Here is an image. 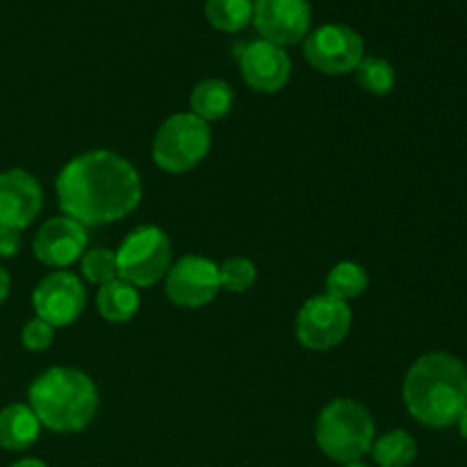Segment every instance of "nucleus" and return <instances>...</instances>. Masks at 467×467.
Instances as JSON below:
<instances>
[{"label":"nucleus","instance_id":"obj_21","mask_svg":"<svg viewBox=\"0 0 467 467\" xmlns=\"http://www.w3.org/2000/svg\"><path fill=\"white\" fill-rule=\"evenodd\" d=\"M354 73L360 89H365L368 94L388 96L392 89H395L397 73H395V67H392L386 57H377V55L363 57V62L356 67Z\"/></svg>","mask_w":467,"mask_h":467},{"label":"nucleus","instance_id":"obj_8","mask_svg":"<svg viewBox=\"0 0 467 467\" xmlns=\"http://www.w3.org/2000/svg\"><path fill=\"white\" fill-rule=\"evenodd\" d=\"M351 328V308L347 301L319 295L306 301L296 315V340L313 351H328L340 345Z\"/></svg>","mask_w":467,"mask_h":467},{"label":"nucleus","instance_id":"obj_11","mask_svg":"<svg viewBox=\"0 0 467 467\" xmlns=\"http://www.w3.org/2000/svg\"><path fill=\"white\" fill-rule=\"evenodd\" d=\"M85 285L71 272H53L36 285L32 295V306L36 317L48 322L50 327H68L80 317L85 308Z\"/></svg>","mask_w":467,"mask_h":467},{"label":"nucleus","instance_id":"obj_13","mask_svg":"<svg viewBox=\"0 0 467 467\" xmlns=\"http://www.w3.org/2000/svg\"><path fill=\"white\" fill-rule=\"evenodd\" d=\"M240 68L251 89L260 94H276L290 80L292 62L281 46L258 39L242 48Z\"/></svg>","mask_w":467,"mask_h":467},{"label":"nucleus","instance_id":"obj_28","mask_svg":"<svg viewBox=\"0 0 467 467\" xmlns=\"http://www.w3.org/2000/svg\"><path fill=\"white\" fill-rule=\"evenodd\" d=\"M459 431H461V436H463V441H467V406H465V410L463 413H461V418H459Z\"/></svg>","mask_w":467,"mask_h":467},{"label":"nucleus","instance_id":"obj_4","mask_svg":"<svg viewBox=\"0 0 467 467\" xmlns=\"http://www.w3.org/2000/svg\"><path fill=\"white\" fill-rule=\"evenodd\" d=\"M315 438L324 454L337 463H356L374 442V420L356 400H336L319 413Z\"/></svg>","mask_w":467,"mask_h":467},{"label":"nucleus","instance_id":"obj_19","mask_svg":"<svg viewBox=\"0 0 467 467\" xmlns=\"http://www.w3.org/2000/svg\"><path fill=\"white\" fill-rule=\"evenodd\" d=\"M205 18L222 32H240L254 21V0H205Z\"/></svg>","mask_w":467,"mask_h":467},{"label":"nucleus","instance_id":"obj_12","mask_svg":"<svg viewBox=\"0 0 467 467\" xmlns=\"http://www.w3.org/2000/svg\"><path fill=\"white\" fill-rule=\"evenodd\" d=\"M44 208V190L32 173L9 169L0 173V226L23 231L39 217Z\"/></svg>","mask_w":467,"mask_h":467},{"label":"nucleus","instance_id":"obj_7","mask_svg":"<svg viewBox=\"0 0 467 467\" xmlns=\"http://www.w3.org/2000/svg\"><path fill=\"white\" fill-rule=\"evenodd\" d=\"M304 55L313 68L327 76H345L356 71L365 57L363 36L349 26L328 23L308 32L304 44Z\"/></svg>","mask_w":467,"mask_h":467},{"label":"nucleus","instance_id":"obj_24","mask_svg":"<svg viewBox=\"0 0 467 467\" xmlns=\"http://www.w3.org/2000/svg\"><path fill=\"white\" fill-rule=\"evenodd\" d=\"M55 328L44 319H30L21 331V342L27 351H46L53 345Z\"/></svg>","mask_w":467,"mask_h":467},{"label":"nucleus","instance_id":"obj_22","mask_svg":"<svg viewBox=\"0 0 467 467\" xmlns=\"http://www.w3.org/2000/svg\"><path fill=\"white\" fill-rule=\"evenodd\" d=\"M82 276L94 285H105L119 278L117 254L109 249H91L82 255Z\"/></svg>","mask_w":467,"mask_h":467},{"label":"nucleus","instance_id":"obj_15","mask_svg":"<svg viewBox=\"0 0 467 467\" xmlns=\"http://www.w3.org/2000/svg\"><path fill=\"white\" fill-rule=\"evenodd\" d=\"M41 422L35 410L26 404H12L0 410V447L9 451H23L39 438Z\"/></svg>","mask_w":467,"mask_h":467},{"label":"nucleus","instance_id":"obj_16","mask_svg":"<svg viewBox=\"0 0 467 467\" xmlns=\"http://www.w3.org/2000/svg\"><path fill=\"white\" fill-rule=\"evenodd\" d=\"M140 290L130 283L121 281V278H114V281L100 285L99 296H96L100 317L112 324L130 322L140 310Z\"/></svg>","mask_w":467,"mask_h":467},{"label":"nucleus","instance_id":"obj_1","mask_svg":"<svg viewBox=\"0 0 467 467\" xmlns=\"http://www.w3.org/2000/svg\"><path fill=\"white\" fill-rule=\"evenodd\" d=\"M59 208L82 226H103L128 217L141 201L137 169L112 150H89L59 171Z\"/></svg>","mask_w":467,"mask_h":467},{"label":"nucleus","instance_id":"obj_23","mask_svg":"<svg viewBox=\"0 0 467 467\" xmlns=\"http://www.w3.org/2000/svg\"><path fill=\"white\" fill-rule=\"evenodd\" d=\"M255 276H258V269L251 263L249 258H237L226 260V263L219 267V281H222V287L228 292H246L255 283Z\"/></svg>","mask_w":467,"mask_h":467},{"label":"nucleus","instance_id":"obj_25","mask_svg":"<svg viewBox=\"0 0 467 467\" xmlns=\"http://www.w3.org/2000/svg\"><path fill=\"white\" fill-rule=\"evenodd\" d=\"M23 237L18 228L0 226V258H14L21 251Z\"/></svg>","mask_w":467,"mask_h":467},{"label":"nucleus","instance_id":"obj_2","mask_svg":"<svg viewBox=\"0 0 467 467\" xmlns=\"http://www.w3.org/2000/svg\"><path fill=\"white\" fill-rule=\"evenodd\" d=\"M404 404L424 427H451L467 406V368L445 351L422 356L404 379Z\"/></svg>","mask_w":467,"mask_h":467},{"label":"nucleus","instance_id":"obj_26","mask_svg":"<svg viewBox=\"0 0 467 467\" xmlns=\"http://www.w3.org/2000/svg\"><path fill=\"white\" fill-rule=\"evenodd\" d=\"M9 274L5 272L3 267H0V304H3L5 299H7V295H9Z\"/></svg>","mask_w":467,"mask_h":467},{"label":"nucleus","instance_id":"obj_14","mask_svg":"<svg viewBox=\"0 0 467 467\" xmlns=\"http://www.w3.org/2000/svg\"><path fill=\"white\" fill-rule=\"evenodd\" d=\"M87 249V228L71 217H55L36 231L35 255L48 267H67L82 258Z\"/></svg>","mask_w":467,"mask_h":467},{"label":"nucleus","instance_id":"obj_6","mask_svg":"<svg viewBox=\"0 0 467 467\" xmlns=\"http://www.w3.org/2000/svg\"><path fill=\"white\" fill-rule=\"evenodd\" d=\"M119 278L135 287H150L171 267V242L158 226H140L117 251Z\"/></svg>","mask_w":467,"mask_h":467},{"label":"nucleus","instance_id":"obj_10","mask_svg":"<svg viewBox=\"0 0 467 467\" xmlns=\"http://www.w3.org/2000/svg\"><path fill=\"white\" fill-rule=\"evenodd\" d=\"M308 0H255L254 26L265 41L281 48L304 41L310 32Z\"/></svg>","mask_w":467,"mask_h":467},{"label":"nucleus","instance_id":"obj_18","mask_svg":"<svg viewBox=\"0 0 467 467\" xmlns=\"http://www.w3.org/2000/svg\"><path fill=\"white\" fill-rule=\"evenodd\" d=\"M372 459L379 467H409L418 459V442L409 431H388L372 442Z\"/></svg>","mask_w":467,"mask_h":467},{"label":"nucleus","instance_id":"obj_20","mask_svg":"<svg viewBox=\"0 0 467 467\" xmlns=\"http://www.w3.org/2000/svg\"><path fill=\"white\" fill-rule=\"evenodd\" d=\"M369 285V278L365 267L345 260V263H337L336 267L328 272L327 278V295L336 296L340 301L356 299V296L363 295Z\"/></svg>","mask_w":467,"mask_h":467},{"label":"nucleus","instance_id":"obj_9","mask_svg":"<svg viewBox=\"0 0 467 467\" xmlns=\"http://www.w3.org/2000/svg\"><path fill=\"white\" fill-rule=\"evenodd\" d=\"M167 296L181 308H203L222 290L219 265L203 255H185L167 272Z\"/></svg>","mask_w":467,"mask_h":467},{"label":"nucleus","instance_id":"obj_3","mask_svg":"<svg viewBox=\"0 0 467 467\" xmlns=\"http://www.w3.org/2000/svg\"><path fill=\"white\" fill-rule=\"evenodd\" d=\"M27 400L39 422L57 433L82 431L99 410L94 381L73 368L46 369L32 381Z\"/></svg>","mask_w":467,"mask_h":467},{"label":"nucleus","instance_id":"obj_29","mask_svg":"<svg viewBox=\"0 0 467 467\" xmlns=\"http://www.w3.org/2000/svg\"><path fill=\"white\" fill-rule=\"evenodd\" d=\"M345 467H369V465H365V463H358V461H356V463H347Z\"/></svg>","mask_w":467,"mask_h":467},{"label":"nucleus","instance_id":"obj_17","mask_svg":"<svg viewBox=\"0 0 467 467\" xmlns=\"http://www.w3.org/2000/svg\"><path fill=\"white\" fill-rule=\"evenodd\" d=\"M233 100H235V94H233L231 85L217 80V78H210V80L199 82L194 87L190 96V108L192 114L208 123L226 117L233 108Z\"/></svg>","mask_w":467,"mask_h":467},{"label":"nucleus","instance_id":"obj_5","mask_svg":"<svg viewBox=\"0 0 467 467\" xmlns=\"http://www.w3.org/2000/svg\"><path fill=\"white\" fill-rule=\"evenodd\" d=\"M213 144L210 126L192 112L173 114L153 140V162L169 173H185L201 164Z\"/></svg>","mask_w":467,"mask_h":467},{"label":"nucleus","instance_id":"obj_27","mask_svg":"<svg viewBox=\"0 0 467 467\" xmlns=\"http://www.w3.org/2000/svg\"><path fill=\"white\" fill-rule=\"evenodd\" d=\"M12 467H48L44 461H36V459H23L18 463H14Z\"/></svg>","mask_w":467,"mask_h":467}]
</instances>
